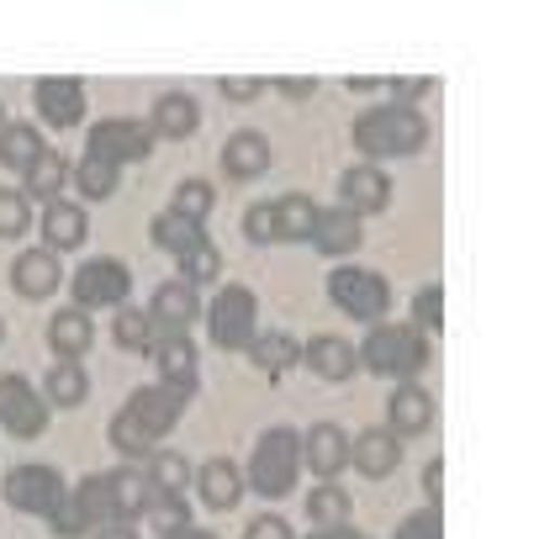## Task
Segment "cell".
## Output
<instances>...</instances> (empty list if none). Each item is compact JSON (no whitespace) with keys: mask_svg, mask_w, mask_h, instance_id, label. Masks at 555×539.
<instances>
[{"mask_svg":"<svg viewBox=\"0 0 555 539\" xmlns=\"http://www.w3.org/2000/svg\"><path fill=\"white\" fill-rule=\"evenodd\" d=\"M428 138V117L418 106H397V101H386V106H371L365 117H354V149L365 154V165L371 159H408V154H418Z\"/></svg>","mask_w":555,"mask_h":539,"instance_id":"obj_1","label":"cell"},{"mask_svg":"<svg viewBox=\"0 0 555 539\" xmlns=\"http://www.w3.org/2000/svg\"><path fill=\"white\" fill-rule=\"evenodd\" d=\"M354 365H365L382 381H413V375L428 365V338L413 323H376L365 333V344L354 349Z\"/></svg>","mask_w":555,"mask_h":539,"instance_id":"obj_2","label":"cell"},{"mask_svg":"<svg viewBox=\"0 0 555 539\" xmlns=\"http://www.w3.org/2000/svg\"><path fill=\"white\" fill-rule=\"evenodd\" d=\"M297 476H301V439L292 428H264L255 455H249L244 482L255 487L259 498H286L297 487Z\"/></svg>","mask_w":555,"mask_h":539,"instance_id":"obj_3","label":"cell"},{"mask_svg":"<svg viewBox=\"0 0 555 539\" xmlns=\"http://www.w3.org/2000/svg\"><path fill=\"white\" fill-rule=\"evenodd\" d=\"M328 301L349 312L354 323H382L386 307H391V286H386L376 270H360V265H344L328 275Z\"/></svg>","mask_w":555,"mask_h":539,"instance_id":"obj_4","label":"cell"},{"mask_svg":"<svg viewBox=\"0 0 555 539\" xmlns=\"http://www.w3.org/2000/svg\"><path fill=\"white\" fill-rule=\"evenodd\" d=\"M207 333L217 349H249V338L259 333V301L249 286H222L207 307Z\"/></svg>","mask_w":555,"mask_h":539,"instance_id":"obj_5","label":"cell"},{"mask_svg":"<svg viewBox=\"0 0 555 539\" xmlns=\"http://www.w3.org/2000/svg\"><path fill=\"white\" fill-rule=\"evenodd\" d=\"M128 291H132V270L122 259H86L75 270V307L80 312H95V307H128Z\"/></svg>","mask_w":555,"mask_h":539,"instance_id":"obj_6","label":"cell"},{"mask_svg":"<svg viewBox=\"0 0 555 539\" xmlns=\"http://www.w3.org/2000/svg\"><path fill=\"white\" fill-rule=\"evenodd\" d=\"M154 371H159V381L154 386H165V392H175L180 402H191L196 397V386H202V365H196V344L185 338V333H154Z\"/></svg>","mask_w":555,"mask_h":539,"instance_id":"obj_7","label":"cell"},{"mask_svg":"<svg viewBox=\"0 0 555 539\" xmlns=\"http://www.w3.org/2000/svg\"><path fill=\"white\" fill-rule=\"evenodd\" d=\"M69 487H64V476L53 471V465H16L5 482H0V498L11 502L16 513H33V518H48L53 513V502L64 498Z\"/></svg>","mask_w":555,"mask_h":539,"instance_id":"obj_8","label":"cell"},{"mask_svg":"<svg viewBox=\"0 0 555 539\" xmlns=\"http://www.w3.org/2000/svg\"><path fill=\"white\" fill-rule=\"evenodd\" d=\"M0 428L16 439H38L48 428V402L27 375H0Z\"/></svg>","mask_w":555,"mask_h":539,"instance_id":"obj_9","label":"cell"},{"mask_svg":"<svg viewBox=\"0 0 555 539\" xmlns=\"http://www.w3.org/2000/svg\"><path fill=\"white\" fill-rule=\"evenodd\" d=\"M90 154L122 169V165L149 159V154H154V138H149V127L132 123V117H112V123H95V127H90Z\"/></svg>","mask_w":555,"mask_h":539,"instance_id":"obj_10","label":"cell"},{"mask_svg":"<svg viewBox=\"0 0 555 539\" xmlns=\"http://www.w3.org/2000/svg\"><path fill=\"white\" fill-rule=\"evenodd\" d=\"M339 207L354 211L360 222L391 207V180H386V169H376V165L344 169V180H339Z\"/></svg>","mask_w":555,"mask_h":539,"instance_id":"obj_11","label":"cell"},{"mask_svg":"<svg viewBox=\"0 0 555 539\" xmlns=\"http://www.w3.org/2000/svg\"><path fill=\"white\" fill-rule=\"evenodd\" d=\"M196 312H202V296H196V286H185V281H159L154 296H149V323H154V333H185L196 323Z\"/></svg>","mask_w":555,"mask_h":539,"instance_id":"obj_12","label":"cell"},{"mask_svg":"<svg viewBox=\"0 0 555 539\" xmlns=\"http://www.w3.org/2000/svg\"><path fill=\"white\" fill-rule=\"evenodd\" d=\"M297 439H301V465L318 471L323 482H334L344 465H349V434H344L339 423H312Z\"/></svg>","mask_w":555,"mask_h":539,"instance_id":"obj_13","label":"cell"},{"mask_svg":"<svg viewBox=\"0 0 555 539\" xmlns=\"http://www.w3.org/2000/svg\"><path fill=\"white\" fill-rule=\"evenodd\" d=\"M64 286V270H59V254L48 249H22L11 259V291L27 296V301H43Z\"/></svg>","mask_w":555,"mask_h":539,"instance_id":"obj_14","label":"cell"},{"mask_svg":"<svg viewBox=\"0 0 555 539\" xmlns=\"http://www.w3.org/2000/svg\"><path fill=\"white\" fill-rule=\"evenodd\" d=\"M349 465L365 476V482H382L402 465V439L391 428H365L360 439H349Z\"/></svg>","mask_w":555,"mask_h":539,"instance_id":"obj_15","label":"cell"},{"mask_svg":"<svg viewBox=\"0 0 555 539\" xmlns=\"http://www.w3.org/2000/svg\"><path fill=\"white\" fill-rule=\"evenodd\" d=\"M38 117L48 127H75L86 117V85L75 75H48L38 80Z\"/></svg>","mask_w":555,"mask_h":539,"instance_id":"obj_16","label":"cell"},{"mask_svg":"<svg viewBox=\"0 0 555 539\" xmlns=\"http://www.w3.org/2000/svg\"><path fill=\"white\" fill-rule=\"evenodd\" d=\"M122 413H132L138 423H143V434L159 445L165 434H170L175 423H180V413H185V402L175 397V392H165V386H138L128 397V408Z\"/></svg>","mask_w":555,"mask_h":539,"instance_id":"obj_17","label":"cell"},{"mask_svg":"<svg viewBox=\"0 0 555 539\" xmlns=\"http://www.w3.org/2000/svg\"><path fill=\"white\" fill-rule=\"evenodd\" d=\"M386 428L397 434V439H418L434 428V397H428L424 386H413V381H402L397 392H391V402H386Z\"/></svg>","mask_w":555,"mask_h":539,"instance_id":"obj_18","label":"cell"},{"mask_svg":"<svg viewBox=\"0 0 555 539\" xmlns=\"http://www.w3.org/2000/svg\"><path fill=\"white\" fill-rule=\"evenodd\" d=\"M149 138H191L196 127H202V106H196V95H185V90H170V95H159L154 101V112H149Z\"/></svg>","mask_w":555,"mask_h":539,"instance_id":"obj_19","label":"cell"},{"mask_svg":"<svg viewBox=\"0 0 555 539\" xmlns=\"http://www.w3.org/2000/svg\"><path fill=\"white\" fill-rule=\"evenodd\" d=\"M90 239V217L80 202H48L43 207V249L48 254H69Z\"/></svg>","mask_w":555,"mask_h":539,"instance_id":"obj_20","label":"cell"},{"mask_svg":"<svg viewBox=\"0 0 555 539\" xmlns=\"http://www.w3.org/2000/svg\"><path fill=\"white\" fill-rule=\"evenodd\" d=\"M318 254H354L365 244V222L344 207H318V222H312V239H307Z\"/></svg>","mask_w":555,"mask_h":539,"instance_id":"obj_21","label":"cell"},{"mask_svg":"<svg viewBox=\"0 0 555 539\" xmlns=\"http://www.w3.org/2000/svg\"><path fill=\"white\" fill-rule=\"evenodd\" d=\"M301 360H307V371L318 375V381H349V375L360 371V365H354V344L339 338V333L307 338V344H301Z\"/></svg>","mask_w":555,"mask_h":539,"instance_id":"obj_22","label":"cell"},{"mask_svg":"<svg viewBox=\"0 0 555 539\" xmlns=\"http://www.w3.org/2000/svg\"><path fill=\"white\" fill-rule=\"evenodd\" d=\"M191 487L202 492V502L212 513H228V508H238V498H244V471L233 460H207L202 471H191Z\"/></svg>","mask_w":555,"mask_h":539,"instance_id":"obj_23","label":"cell"},{"mask_svg":"<svg viewBox=\"0 0 555 539\" xmlns=\"http://www.w3.org/2000/svg\"><path fill=\"white\" fill-rule=\"evenodd\" d=\"M222 169L233 175V180H259L264 169H270V138L264 132H233L228 143H222Z\"/></svg>","mask_w":555,"mask_h":539,"instance_id":"obj_24","label":"cell"},{"mask_svg":"<svg viewBox=\"0 0 555 539\" xmlns=\"http://www.w3.org/2000/svg\"><path fill=\"white\" fill-rule=\"evenodd\" d=\"M64 180H69V154L43 149L33 165L22 169V196H27V202H59Z\"/></svg>","mask_w":555,"mask_h":539,"instance_id":"obj_25","label":"cell"},{"mask_svg":"<svg viewBox=\"0 0 555 539\" xmlns=\"http://www.w3.org/2000/svg\"><path fill=\"white\" fill-rule=\"evenodd\" d=\"M48 344H53V355H59V360H80L90 344H95V323H90V312H80V307L53 312V323H48Z\"/></svg>","mask_w":555,"mask_h":539,"instance_id":"obj_26","label":"cell"},{"mask_svg":"<svg viewBox=\"0 0 555 539\" xmlns=\"http://www.w3.org/2000/svg\"><path fill=\"white\" fill-rule=\"evenodd\" d=\"M312 222H318V202L312 196H275V244H307L312 239Z\"/></svg>","mask_w":555,"mask_h":539,"instance_id":"obj_27","label":"cell"},{"mask_svg":"<svg viewBox=\"0 0 555 539\" xmlns=\"http://www.w3.org/2000/svg\"><path fill=\"white\" fill-rule=\"evenodd\" d=\"M106 482H112V508H117V524H138V518L149 513V502H154L149 476H143V471H112Z\"/></svg>","mask_w":555,"mask_h":539,"instance_id":"obj_28","label":"cell"},{"mask_svg":"<svg viewBox=\"0 0 555 539\" xmlns=\"http://www.w3.org/2000/svg\"><path fill=\"white\" fill-rule=\"evenodd\" d=\"M249 355H255V365L270 375V381H281V375L301 360V344L292 333H255V338H249Z\"/></svg>","mask_w":555,"mask_h":539,"instance_id":"obj_29","label":"cell"},{"mask_svg":"<svg viewBox=\"0 0 555 539\" xmlns=\"http://www.w3.org/2000/svg\"><path fill=\"white\" fill-rule=\"evenodd\" d=\"M43 149H48L43 132H38L33 123H5L0 127V165L5 169H16V175H22V169L33 165Z\"/></svg>","mask_w":555,"mask_h":539,"instance_id":"obj_30","label":"cell"},{"mask_svg":"<svg viewBox=\"0 0 555 539\" xmlns=\"http://www.w3.org/2000/svg\"><path fill=\"white\" fill-rule=\"evenodd\" d=\"M90 397V375L80 371V360H59L48 371V386H43V402H59V408H80Z\"/></svg>","mask_w":555,"mask_h":539,"instance_id":"obj_31","label":"cell"},{"mask_svg":"<svg viewBox=\"0 0 555 539\" xmlns=\"http://www.w3.org/2000/svg\"><path fill=\"white\" fill-rule=\"evenodd\" d=\"M149 529H154V539H185L191 535V502L185 498H165V492H154V502H149Z\"/></svg>","mask_w":555,"mask_h":539,"instance_id":"obj_32","label":"cell"},{"mask_svg":"<svg viewBox=\"0 0 555 539\" xmlns=\"http://www.w3.org/2000/svg\"><path fill=\"white\" fill-rule=\"evenodd\" d=\"M307 518H312L318 529H344V524H349V492L334 487V482H318V487L307 492Z\"/></svg>","mask_w":555,"mask_h":539,"instance_id":"obj_33","label":"cell"},{"mask_svg":"<svg viewBox=\"0 0 555 539\" xmlns=\"http://www.w3.org/2000/svg\"><path fill=\"white\" fill-rule=\"evenodd\" d=\"M143 476H149V487L154 492H165V498H180L185 487H191V465L185 455H175V450H159V455H143Z\"/></svg>","mask_w":555,"mask_h":539,"instance_id":"obj_34","label":"cell"},{"mask_svg":"<svg viewBox=\"0 0 555 539\" xmlns=\"http://www.w3.org/2000/svg\"><path fill=\"white\" fill-rule=\"evenodd\" d=\"M75 185H80V196H86V202H106V196H117L122 169L106 165V159H95V154H86V159L75 165Z\"/></svg>","mask_w":555,"mask_h":539,"instance_id":"obj_35","label":"cell"},{"mask_svg":"<svg viewBox=\"0 0 555 539\" xmlns=\"http://www.w3.org/2000/svg\"><path fill=\"white\" fill-rule=\"evenodd\" d=\"M217 275H222V254H217L212 239H202V244H191V249L180 254V275H175V281H185V286H212Z\"/></svg>","mask_w":555,"mask_h":539,"instance_id":"obj_36","label":"cell"},{"mask_svg":"<svg viewBox=\"0 0 555 539\" xmlns=\"http://www.w3.org/2000/svg\"><path fill=\"white\" fill-rule=\"evenodd\" d=\"M212 207H217V191L207 185V180H180L175 185V196H170V211L175 217H185V222H207L212 217Z\"/></svg>","mask_w":555,"mask_h":539,"instance_id":"obj_37","label":"cell"},{"mask_svg":"<svg viewBox=\"0 0 555 539\" xmlns=\"http://www.w3.org/2000/svg\"><path fill=\"white\" fill-rule=\"evenodd\" d=\"M149 233H154V244H159L165 254H175V259L191 249V244H202V239H207V233H202L196 222H185V217H175V211H159Z\"/></svg>","mask_w":555,"mask_h":539,"instance_id":"obj_38","label":"cell"},{"mask_svg":"<svg viewBox=\"0 0 555 539\" xmlns=\"http://www.w3.org/2000/svg\"><path fill=\"white\" fill-rule=\"evenodd\" d=\"M117 349H128V355H149L154 349V323H149V312H138V307H117Z\"/></svg>","mask_w":555,"mask_h":539,"instance_id":"obj_39","label":"cell"},{"mask_svg":"<svg viewBox=\"0 0 555 539\" xmlns=\"http://www.w3.org/2000/svg\"><path fill=\"white\" fill-rule=\"evenodd\" d=\"M106 439H112V450H117V455H132V460H143V455H154V450H159V445L143 434V423H138L132 413H117V418H112Z\"/></svg>","mask_w":555,"mask_h":539,"instance_id":"obj_40","label":"cell"},{"mask_svg":"<svg viewBox=\"0 0 555 539\" xmlns=\"http://www.w3.org/2000/svg\"><path fill=\"white\" fill-rule=\"evenodd\" d=\"M48 529H53V539H86V535H95V524L86 518V508H80V498H75V492H64V498L53 502Z\"/></svg>","mask_w":555,"mask_h":539,"instance_id":"obj_41","label":"cell"},{"mask_svg":"<svg viewBox=\"0 0 555 539\" xmlns=\"http://www.w3.org/2000/svg\"><path fill=\"white\" fill-rule=\"evenodd\" d=\"M75 498L86 508V518L95 529H106V524H117V508H112V482L106 476H86L80 487H75Z\"/></svg>","mask_w":555,"mask_h":539,"instance_id":"obj_42","label":"cell"},{"mask_svg":"<svg viewBox=\"0 0 555 539\" xmlns=\"http://www.w3.org/2000/svg\"><path fill=\"white\" fill-rule=\"evenodd\" d=\"M27 222H33V202H27L22 191L0 185V239H22Z\"/></svg>","mask_w":555,"mask_h":539,"instance_id":"obj_43","label":"cell"},{"mask_svg":"<svg viewBox=\"0 0 555 539\" xmlns=\"http://www.w3.org/2000/svg\"><path fill=\"white\" fill-rule=\"evenodd\" d=\"M413 329L424 333V338L444 329V286H424L413 296Z\"/></svg>","mask_w":555,"mask_h":539,"instance_id":"obj_44","label":"cell"},{"mask_svg":"<svg viewBox=\"0 0 555 539\" xmlns=\"http://www.w3.org/2000/svg\"><path fill=\"white\" fill-rule=\"evenodd\" d=\"M238 233H244L249 244H275V202H255V207L244 211Z\"/></svg>","mask_w":555,"mask_h":539,"instance_id":"obj_45","label":"cell"},{"mask_svg":"<svg viewBox=\"0 0 555 539\" xmlns=\"http://www.w3.org/2000/svg\"><path fill=\"white\" fill-rule=\"evenodd\" d=\"M391 539H444V524H439V508H424V513H408L397 524Z\"/></svg>","mask_w":555,"mask_h":539,"instance_id":"obj_46","label":"cell"},{"mask_svg":"<svg viewBox=\"0 0 555 539\" xmlns=\"http://www.w3.org/2000/svg\"><path fill=\"white\" fill-rule=\"evenodd\" d=\"M244 539H297V535H292V524L281 513H259V518H249Z\"/></svg>","mask_w":555,"mask_h":539,"instance_id":"obj_47","label":"cell"},{"mask_svg":"<svg viewBox=\"0 0 555 539\" xmlns=\"http://www.w3.org/2000/svg\"><path fill=\"white\" fill-rule=\"evenodd\" d=\"M424 498H428V508L444 502V460H428L424 465Z\"/></svg>","mask_w":555,"mask_h":539,"instance_id":"obj_48","label":"cell"},{"mask_svg":"<svg viewBox=\"0 0 555 539\" xmlns=\"http://www.w3.org/2000/svg\"><path fill=\"white\" fill-rule=\"evenodd\" d=\"M428 90H434V80H391V95H397V106H418Z\"/></svg>","mask_w":555,"mask_h":539,"instance_id":"obj_49","label":"cell"},{"mask_svg":"<svg viewBox=\"0 0 555 539\" xmlns=\"http://www.w3.org/2000/svg\"><path fill=\"white\" fill-rule=\"evenodd\" d=\"M228 101H255V95H264V80H222L217 85Z\"/></svg>","mask_w":555,"mask_h":539,"instance_id":"obj_50","label":"cell"},{"mask_svg":"<svg viewBox=\"0 0 555 539\" xmlns=\"http://www.w3.org/2000/svg\"><path fill=\"white\" fill-rule=\"evenodd\" d=\"M275 90H281V95H292V101H307L318 85H312V80H275Z\"/></svg>","mask_w":555,"mask_h":539,"instance_id":"obj_51","label":"cell"},{"mask_svg":"<svg viewBox=\"0 0 555 539\" xmlns=\"http://www.w3.org/2000/svg\"><path fill=\"white\" fill-rule=\"evenodd\" d=\"M95 539H138V535H132V524H106V529H95Z\"/></svg>","mask_w":555,"mask_h":539,"instance_id":"obj_52","label":"cell"},{"mask_svg":"<svg viewBox=\"0 0 555 539\" xmlns=\"http://www.w3.org/2000/svg\"><path fill=\"white\" fill-rule=\"evenodd\" d=\"M307 539H339V529H312Z\"/></svg>","mask_w":555,"mask_h":539,"instance_id":"obj_53","label":"cell"},{"mask_svg":"<svg viewBox=\"0 0 555 539\" xmlns=\"http://www.w3.org/2000/svg\"><path fill=\"white\" fill-rule=\"evenodd\" d=\"M339 539H365V535H360V529H349V524H344V529H339Z\"/></svg>","mask_w":555,"mask_h":539,"instance_id":"obj_54","label":"cell"},{"mask_svg":"<svg viewBox=\"0 0 555 539\" xmlns=\"http://www.w3.org/2000/svg\"><path fill=\"white\" fill-rule=\"evenodd\" d=\"M185 539H217V535H207V529H202V535H196V529H191V535H185Z\"/></svg>","mask_w":555,"mask_h":539,"instance_id":"obj_55","label":"cell"},{"mask_svg":"<svg viewBox=\"0 0 555 539\" xmlns=\"http://www.w3.org/2000/svg\"><path fill=\"white\" fill-rule=\"evenodd\" d=\"M0 338H5V323H0Z\"/></svg>","mask_w":555,"mask_h":539,"instance_id":"obj_56","label":"cell"},{"mask_svg":"<svg viewBox=\"0 0 555 539\" xmlns=\"http://www.w3.org/2000/svg\"><path fill=\"white\" fill-rule=\"evenodd\" d=\"M0 127H5V112H0Z\"/></svg>","mask_w":555,"mask_h":539,"instance_id":"obj_57","label":"cell"}]
</instances>
